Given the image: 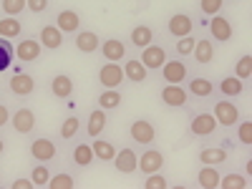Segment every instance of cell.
<instances>
[{"label": "cell", "instance_id": "obj_1", "mask_svg": "<svg viewBox=\"0 0 252 189\" xmlns=\"http://www.w3.org/2000/svg\"><path fill=\"white\" fill-rule=\"evenodd\" d=\"M217 131H220V124L212 116V111L197 109L189 114V121H187V136L189 139H212Z\"/></svg>", "mask_w": 252, "mask_h": 189}, {"label": "cell", "instance_id": "obj_2", "mask_svg": "<svg viewBox=\"0 0 252 189\" xmlns=\"http://www.w3.org/2000/svg\"><path fill=\"white\" fill-rule=\"evenodd\" d=\"M157 136H159V131L152 119L139 116L129 124V139L134 146H152V144H157Z\"/></svg>", "mask_w": 252, "mask_h": 189}, {"label": "cell", "instance_id": "obj_3", "mask_svg": "<svg viewBox=\"0 0 252 189\" xmlns=\"http://www.w3.org/2000/svg\"><path fill=\"white\" fill-rule=\"evenodd\" d=\"M35 89H38L35 76L28 73V71H23V68H20V63H18L15 73L8 78V94L15 96V98H31L35 94Z\"/></svg>", "mask_w": 252, "mask_h": 189}, {"label": "cell", "instance_id": "obj_4", "mask_svg": "<svg viewBox=\"0 0 252 189\" xmlns=\"http://www.w3.org/2000/svg\"><path fill=\"white\" fill-rule=\"evenodd\" d=\"M212 116L217 119V124L222 126V129H232V126L242 119V111L232 98L220 96L217 101H212Z\"/></svg>", "mask_w": 252, "mask_h": 189}, {"label": "cell", "instance_id": "obj_5", "mask_svg": "<svg viewBox=\"0 0 252 189\" xmlns=\"http://www.w3.org/2000/svg\"><path fill=\"white\" fill-rule=\"evenodd\" d=\"M194 28H197V20H194L192 13H187V10L172 13L169 18H166V26H164L166 35L174 38V40H177V38H184V35H192Z\"/></svg>", "mask_w": 252, "mask_h": 189}, {"label": "cell", "instance_id": "obj_6", "mask_svg": "<svg viewBox=\"0 0 252 189\" xmlns=\"http://www.w3.org/2000/svg\"><path fill=\"white\" fill-rule=\"evenodd\" d=\"M207 35L215 40V43L224 46L229 43V40L235 38V26H232V20H229L224 13H217L212 18H207Z\"/></svg>", "mask_w": 252, "mask_h": 189}, {"label": "cell", "instance_id": "obj_7", "mask_svg": "<svg viewBox=\"0 0 252 189\" xmlns=\"http://www.w3.org/2000/svg\"><path fill=\"white\" fill-rule=\"evenodd\" d=\"M159 101L166 109H189L192 96L187 94L184 83H164V86L159 89Z\"/></svg>", "mask_w": 252, "mask_h": 189}, {"label": "cell", "instance_id": "obj_8", "mask_svg": "<svg viewBox=\"0 0 252 189\" xmlns=\"http://www.w3.org/2000/svg\"><path fill=\"white\" fill-rule=\"evenodd\" d=\"M10 129L18 134V136H31L38 126V116L31 106H18L10 111Z\"/></svg>", "mask_w": 252, "mask_h": 189}, {"label": "cell", "instance_id": "obj_9", "mask_svg": "<svg viewBox=\"0 0 252 189\" xmlns=\"http://www.w3.org/2000/svg\"><path fill=\"white\" fill-rule=\"evenodd\" d=\"M28 154L33 161H43V164H51L58 159V139H51V136H35L31 144H28Z\"/></svg>", "mask_w": 252, "mask_h": 189}, {"label": "cell", "instance_id": "obj_10", "mask_svg": "<svg viewBox=\"0 0 252 189\" xmlns=\"http://www.w3.org/2000/svg\"><path fill=\"white\" fill-rule=\"evenodd\" d=\"M43 56V46H40L38 35H26L23 40H18L15 46V61L23 63V66H33Z\"/></svg>", "mask_w": 252, "mask_h": 189}, {"label": "cell", "instance_id": "obj_11", "mask_svg": "<svg viewBox=\"0 0 252 189\" xmlns=\"http://www.w3.org/2000/svg\"><path fill=\"white\" fill-rule=\"evenodd\" d=\"M184 89H187V94L192 98H199V101L217 96V83L209 76H192L189 73V78L184 81Z\"/></svg>", "mask_w": 252, "mask_h": 189}, {"label": "cell", "instance_id": "obj_12", "mask_svg": "<svg viewBox=\"0 0 252 189\" xmlns=\"http://www.w3.org/2000/svg\"><path fill=\"white\" fill-rule=\"evenodd\" d=\"M159 76L164 83H184L189 78V66H187V61L174 56V58H166L164 61V66L159 68Z\"/></svg>", "mask_w": 252, "mask_h": 189}, {"label": "cell", "instance_id": "obj_13", "mask_svg": "<svg viewBox=\"0 0 252 189\" xmlns=\"http://www.w3.org/2000/svg\"><path fill=\"white\" fill-rule=\"evenodd\" d=\"M96 78L101 83V89H121V83L126 81L121 63H114V61H103L98 73H96Z\"/></svg>", "mask_w": 252, "mask_h": 189}, {"label": "cell", "instance_id": "obj_14", "mask_svg": "<svg viewBox=\"0 0 252 189\" xmlns=\"http://www.w3.org/2000/svg\"><path fill=\"white\" fill-rule=\"evenodd\" d=\"M164 164H166V157L157 149V146H146V149L139 154V166H136V172H141L144 177L146 174H154V172H161L164 169Z\"/></svg>", "mask_w": 252, "mask_h": 189}, {"label": "cell", "instance_id": "obj_15", "mask_svg": "<svg viewBox=\"0 0 252 189\" xmlns=\"http://www.w3.org/2000/svg\"><path fill=\"white\" fill-rule=\"evenodd\" d=\"M114 169L119 172V174H136V166H139V152H136V146H121V149L116 152V157H114Z\"/></svg>", "mask_w": 252, "mask_h": 189}, {"label": "cell", "instance_id": "obj_16", "mask_svg": "<svg viewBox=\"0 0 252 189\" xmlns=\"http://www.w3.org/2000/svg\"><path fill=\"white\" fill-rule=\"evenodd\" d=\"M166 58H169V51H166L159 40H154L152 46L141 48V53H139V61L146 66V71H157V73H159V68L164 66Z\"/></svg>", "mask_w": 252, "mask_h": 189}, {"label": "cell", "instance_id": "obj_17", "mask_svg": "<svg viewBox=\"0 0 252 189\" xmlns=\"http://www.w3.org/2000/svg\"><path fill=\"white\" fill-rule=\"evenodd\" d=\"M48 94H51L56 101H68V98H73V94H76V81H73L68 73H56V76L48 81Z\"/></svg>", "mask_w": 252, "mask_h": 189}, {"label": "cell", "instance_id": "obj_18", "mask_svg": "<svg viewBox=\"0 0 252 189\" xmlns=\"http://www.w3.org/2000/svg\"><path fill=\"white\" fill-rule=\"evenodd\" d=\"M53 23L61 28L63 35H76V33L83 28V18H81V13L73 10V8H63V10L56 13Z\"/></svg>", "mask_w": 252, "mask_h": 189}, {"label": "cell", "instance_id": "obj_19", "mask_svg": "<svg viewBox=\"0 0 252 189\" xmlns=\"http://www.w3.org/2000/svg\"><path fill=\"white\" fill-rule=\"evenodd\" d=\"M121 68H124V78L129 81V83L144 86V83L149 81V71H146V66L139 61V56H126L121 61Z\"/></svg>", "mask_w": 252, "mask_h": 189}, {"label": "cell", "instance_id": "obj_20", "mask_svg": "<svg viewBox=\"0 0 252 189\" xmlns=\"http://www.w3.org/2000/svg\"><path fill=\"white\" fill-rule=\"evenodd\" d=\"M73 46H76V51L83 53V56H94V53H98V48H101V35H98L96 31H91V28H81V31L73 35Z\"/></svg>", "mask_w": 252, "mask_h": 189}, {"label": "cell", "instance_id": "obj_21", "mask_svg": "<svg viewBox=\"0 0 252 189\" xmlns=\"http://www.w3.org/2000/svg\"><path fill=\"white\" fill-rule=\"evenodd\" d=\"M71 164L76 169H89V166L96 161L94 157V149H91V141H71Z\"/></svg>", "mask_w": 252, "mask_h": 189}, {"label": "cell", "instance_id": "obj_22", "mask_svg": "<svg viewBox=\"0 0 252 189\" xmlns=\"http://www.w3.org/2000/svg\"><path fill=\"white\" fill-rule=\"evenodd\" d=\"M106 126H109V111L96 106L86 114V126H83V131H86L89 139H96V136H101L103 131H106Z\"/></svg>", "mask_w": 252, "mask_h": 189}, {"label": "cell", "instance_id": "obj_23", "mask_svg": "<svg viewBox=\"0 0 252 189\" xmlns=\"http://www.w3.org/2000/svg\"><path fill=\"white\" fill-rule=\"evenodd\" d=\"M101 58L103 61H114V63H121L126 56H129V43L121 38H106L101 40Z\"/></svg>", "mask_w": 252, "mask_h": 189}, {"label": "cell", "instance_id": "obj_24", "mask_svg": "<svg viewBox=\"0 0 252 189\" xmlns=\"http://www.w3.org/2000/svg\"><path fill=\"white\" fill-rule=\"evenodd\" d=\"M215 56H217L215 40L209 35H197V43H194V51H192L194 63H199V66H209V63L215 61Z\"/></svg>", "mask_w": 252, "mask_h": 189}, {"label": "cell", "instance_id": "obj_25", "mask_svg": "<svg viewBox=\"0 0 252 189\" xmlns=\"http://www.w3.org/2000/svg\"><path fill=\"white\" fill-rule=\"evenodd\" d=\"M38 40L43 46V51H61L63 43H66V35L61 33V28L56 23H46L38 33Z\"/></svg>", "mask_w": 252, "mask_h": 189}, {"label": "cell", "instance_id": "obj_26", "mask_svg": "<svg viewBox=\"0 0 252 189\" xmlns=\"http://www.w3.org/2000/svg\"><path fill=\"white\" fill-rule=\"evenodd\" d=\"M81 129H83V119L81 116H66V119L61 121V126H58L56 139L61 141V146L63 144H71V141H76L81 136Z\"/></svg>", "mask_w": 252, "mask_h": 189}, {"label": "cell", "instance_id": "obj_27", "mask_svg": "<svg viewBox=\"0 0 252 189\" xmlns=\"http://www.w3.org/2000/svg\"><path fill=\"white\" fill-rule=\"evenodd\" d=\"M154 40H159V38H157V31H154L152 26H146V23H139V26H134V28L129 31V46L136 48V51L152 46Z\"/></svg>", "mask_w": 252, "mask_h": 189}, {"label": "cell", "instance_id": "obj_28", "mask_svg": "<svg viewBox=\"0 0 252 189\" xmlns=\"http://www.w3.org/2000/svg\"><path fill=\"white\" fill-rule=\"evenodd\" d=\"M91 149H94L96 161H101V164H111L114 157H116V152H119V146H116L111 139H106V136L101 134V136L91 139Z\"/></svg>", "mask_w": 252, "mask_h": 189}, {"label": "cell", "instance_id": "obj_29", "mask_svg": "<svg viewBox=\"0 0 252 189\" xmlns=\"http://www.w3.org/2000/svg\"><path fill=\"white\" fill-rule=\"evenodd\" d=\"M245 91H247V81H240L235 73L232 76H224L217 83V94L224 96V98H240Z\"/></svg>", "mask_w": 252, "mask_h": 189}, {"label": "cell", "instance_id": "obj_30", "mask_svg": "<svg viewBox=\"0 0 252 189\" xmlns=\"http://www.w3.org/2000/svg\"><path fill=\"white\" fill-rule=\"evenodd\" d=\"M227 157H229V149H227V146H222V144H209V146H202L199 154H197V159H199L202 164H215V166L224 164V161H227Z\"/></svg>", "mask_w": 252, "mask_h": 189}, {"label": "cell", "instance_id": "obj_31", "mask_svg": "<svg viewBox=\"0 0 252 189\" xmlns=\"http://www.w3.org/2000/svg\"><path fill=\"white\" fill-rule=\"evenodd\" d=\"M96 101H98V106L103 111H116V109H121V103H124V91L121 89H101Z\"/></svg>", "mask_w": 252, "mask_h": 189}, {"label": "cell", "instance_id": "obj_32", "mask_svg": "<svg viewBox=\"0 0 252 189\" xmlns=\"http://www.w3.org/2000/svg\"><path fill=\"white\" fill-rule=\"evenodd\" d=\"M220 169L215 164H202V169L197 172V184L202 189H217L220 187Z\"/></svg>", "mask_w": 252, "mask_h": 189}, {"label": "cell", "instance_id": "obj_33", "mask_svg": "<svg viewBox=\"0 0 252 189\" xmlns=\"http://www.w3.org/2000/svg\"><path fill=\"white\" fill-rule=\"evenodd\" d=\"M0 35L8 38V40H15V38L23 35V23H20V18L0 15Z\"/></svg>", "mask_w": 252, "mask_h": 189}, {"label": "cell", "instance_id": "obj_34", "mask_svg": "<svg viewBox=\"0 0 252 189\" xmlns=\"http://www.w3.org/2000/svg\"><path fill=\"white\" fill-rule=\"evenodd\" d=\"M15 66V46L13 40L0 35V73H5Z\"/></svg>", "mask_w": 252, "mask_h": 189}, {"label": "cell", "instance_id": "obj_35", "mask_svg": "<svg viewBox=\"0 0 252 189\" xmlns=\"http://www.w3.org/2000/svg\"><path fill=\"white\" fill-rule=\"evenodd\" d=\"M78 182H76V174L73 172H56V174H51V179H48V189H73Z\"/></svg>", "mask_w": 252, "mask_h": 189}, {"label": "cell", "instance_id": "obj_36", "mask_svg": "<svg viewBox=\"0 0 252 189\" xmlns=\"http://www.w3.org/2000/svg\"><path fill=\"white\" fill-rule=\"evenodd\" d=\"M235 139H237V146H245V149L252 146V121L250 119H242L235 124Z\"/></svg>", "mask_w": 252, "mask_h": 189}, {"label": "cell", "instance_id": "obj_37", "mask_svg": "<svg viewBox=\"0 0 252 189\" xmlns=\"http://www.w3.org/2000/svg\"><path fill=\"white\" fill-rule=\"evenodd\" d=\"M224 10V0H197V13L199 18H212Z\"/></svg>", "mask_w": 252, "mask_h": 189}, {"label": "cell", "instance_id": "obj_38", "mask_svg": "<svg viewBox=\"0 0 252 189\" xmlns=\"http://www.w3.org/2000/svg\"><path fill=\"white\" fill-rule=\"evenodd\" d=\"M220 187L222 189H247L250 187V177H242L237 172H229V174L220 177Z\"/></svg>", "mask_w": 252, "mask_h": 189}, {"label": "cell", "instance_id": "obj_39", "mask_svg": "<svg viewBox=\"0 0 252 189\" xmlns=\"http://www.w3.org/2000/svg\"><path fill=\"white\" fill-rule=\"evenodd\" d=\"M194 43H197V35L194 33L192 35H184V38H177L174 40V56L189 58V56H192V51H194Z\"/></svg>", "mask_w": 252, "mask_h": 189}, {"label": "cell", "instance_id": "obj_40", "mask_svg": "<svg viewBox=\"0 0 252 189\" xmlns=\"http://www.w3.org/2000/svg\"><path fill=\"white\" fill-rule=\"evenodd\" d=\"M48 179H51V169H48V164H43V161L33 164V169H31V182L35 184V189L46 187V184H48Z\"/></svg>", "mask_w": 252, "mask_h": 189}, {"label": "cell", "instance_id": "obj_41", "mask_svg": "<svg viewBox=\"0 0 252 189\" xmlns=\"http://www.w3.org/2000/svg\"><path fill=\"white\" fill-rule=\"evenodd\" d=\"M235 76L240 81H250L252 78V56L250 53H242L235 63Z\"/></svg>", "mask_w": 252, "mask_h": 189}, {"label": "cell", "instance_id": "obj_42", "mask_svg": "<svg viewBox=\"0 0 252 189\" xmlns=\"http://www.w3.org/2000/svg\"><path fill=\"white\" fill-rule=\"evenodd\" d=\"M0 13L20 18V15L26 13V0H0Z\"/></svg>", "mask_w": 252, "mask_h": 189}, {"label": "cell", "instance_id": "obj_43", "mask_svg": "<svg viewBox=\"0 0 252 189\" xmlns=\"http://www.w3.org/2000/svg\"><path fill=\"white\" fill-rule=\"evenodd\" d=\"M166 187H169V179H166L161 172L146 174V179H144V189H166Z\"/></svg>", "mask_w": 252, "mask_h": 189}, {"label": "cell", "instance_id": "obj_44", "mask_svg": "<svg viewBox=\"0 0 252 189\" xmlns=\"http://www.w3.org/2000/svg\"><path fill=\"white\" fill-rule=\"evenodd\" d=\"M51 8V0H26V10L33 15H43Z\"/></svg>", "mask_w": 252, "mask_h": 189}, {"label": "cell", "instance_id": "obj_45", "mask_svg": "<svg viewBox=\"0 0 252 189\" xmlns=\"http://www.w3.org/2000/svg\"><path fill=\"white\" fill-rule=\"evenodd\" d=\"M8 189H35V184L31 182V177H28V179H26V177H18L15 182L8 184Z\"/></svg>", "mask_w": 252, "mask_h": 189}, {"label": "cell", "instance_id": "obj_46", "mask_svg": "<svg viewBox=\"0 0 252 189\" xmlns=\"http://www.w3.org/2000/svg\"><path fill=\"white\" fill-rule=\"evenodd\" d=\"M8 124H10V106H8V103H3V101H0V131H3Z\"/></svg>", "mask_w": 252, "mask_h": 189}, {"label": "cell", "instance_id": "obj_47", "mask_svg": "<svg viewBox=\"0 0 252 189\" xmlns=\"http://www.w3.org/2000/svg\"><path fill=\"white\" fill-rule=\"evenodd\" d=\"M3 154H5V136L0 134V157H3Z\"/></svg>", "mask_w": 252, "mask_h": 189}, {"label": "cell", "instance_id": "obj_48", "mask_svg": "<svg viewBox=\"0 0 252 189\" xmlns=\"http://www.w3.org/2000/svg\"><path fill=\"white\" fill-rule=\"evenodd\" d=\"M224 3H235V0H224Z\"/></svg>", "mask_w": 252, "mask_h": 189}, {"label": "cell", "instance_id": "obj_49", "mask_svg": "<svg viewBox=\"0 0 252 189\" xmlns=\"http://www.w3.org/2000/svg\"><path fill=\"white\" fill-rule=\"evenodd\" d=\"M0 179H3V172H0Z\"/></svg>", "mask_w": 252, "mask_h": 189}]
</instances>
